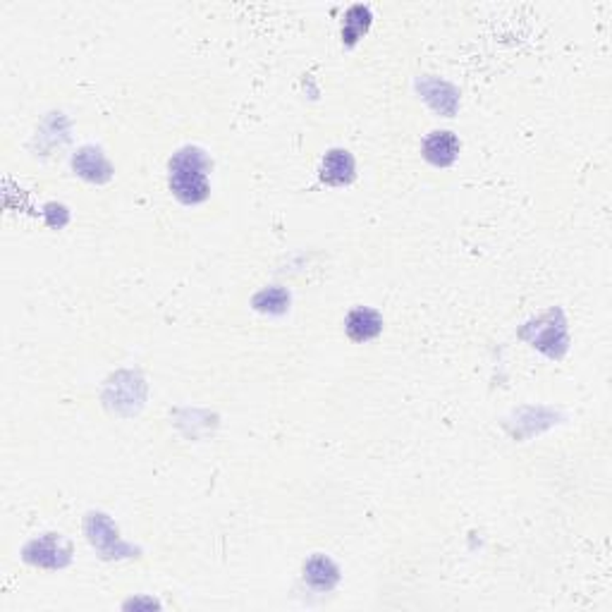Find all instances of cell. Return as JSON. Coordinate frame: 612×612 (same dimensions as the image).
Masks as SVG:
<instances>
[{
	"instance_id": "5b68a950",
	"label": "cell",
	"mask_w": 612,
	"mask_h": 612,
	"mask_svg": "<svg viewBox=\"0 0 612 612\" xmlns=\"http://www.w3.org/2000/svg\"><path fill=\"white\" fill-rule=\"evenodd\" d=\"M304 579L314 589H333L337 582V569L330 560L314 558L309 560V565L304 567Z\"/></svg>"
},
{
	"instance_id": "277c9868",
	"label": "cell",
	"mask_w": 612,
	"mask_h": 612,
	"mask_svg": "<svg viewBox=\"0 0 612 612\" xmlns=\"http://www.w3.org/2000/svg\"><path fill=\"white\" fill-rule=\"evenodd\" d=\"M347 335L352 337L354 342H368L374 340L382 328V318L375 314L374 309H354L352 314L347 316L344 321Z\"/></svg>"
},
{
	"instance_id": "52a82bcc",
	"label": "cell",
	"mask_w": 612,
	"mask_h": 612,
	"mask_svg": "<svg viewBox=\"0 0 612 612\" xmlns=\"http://www.w3.org/2000/svg\"><path fill=\"white\" fill-rule=\"evenodd\" d=\"M287 302H290V297L285 294V290H280V287H270V290L261 292L254 304H256V309H261V311L280 314V311H285Z\"/></svg>"
},
{
	"instance_id": "3957f363",
	"label": "cell",
	"mask_w": 612,
	"mask_h": 612,
	"mask_svg": "<svg viewBox=\"0 0 612 612\" xmlns=\"http://www.w3.org/2000/svg\"><path fill=\"white\" fill-rule=\"evenodd\" d=\"M321 177L323 182L328 184H350L354 177V158L342 149H333V151L326 153L321 165Z\"/></svg>"
},
{
	"instance_id": "6da1fadb",
	"label": "cell",
	"mask_w": 612,
	"mask_h": 612,
	"mask_svg": "<svg viewBox=\"0 0 612 612\" xmlns=\"http://www.w3.org/2000/svg\"><path fill=\"white\" fill-rule=\"evenodd\" d=\"M211 170V161L206 153L197 146H187L177 151L170 161V187L173 194L182 204H199L208 197L206 173Z\"/></svg>"
},
{
	"instance_id": "8992f818",
	"label": "cell",
	"mask_w": 612,
	"mask_h": 612,
	"mask_svg": "<svg viewBox=\"0 0 612 612\" xmlns=\"http://www.w3.org/2000/svg\"><path fill=\"white\" fill-rule=\"evenodd\" d=\"M368 24H371V12H368V8H364V5H354V8H350V12H347V17H344V27H342V38L344 44H357L361 38V34L368 29Z\"/></svg>"
},
{
	"instance_id": "7a4b0ae2",
	"label": "cell",
	"mask_w": 612,
	"mask_h": 612,
	"mask_svg": "<svg viewBox=\"0 0 612 612\" xmlns=\"http://www.w3.org/2000/svg\"><path fill=\"white\" fill-rule=\"evenodd\" d=\"M459 153V141L452 132H433L426 144H423V156L429 158L433 165L447 168L455 163Z\"/></svg>"
}]
</instances>
